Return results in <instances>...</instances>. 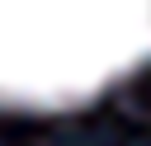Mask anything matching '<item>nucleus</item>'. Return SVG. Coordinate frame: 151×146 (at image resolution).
<instances>
[{
  "instance_id": "f257e3e1",
  "label": "nucleus",
  "mask_w": 151,
  "mask_h": 146,
  "mask_svg": "<svg viewBox=\"0 0 151 146\" xmlns=\"http://www.w3.org/2000/svg\"><path fill=\"white\" fill-rule=\"evenodd\" d=\"M151 61V0H0V104L61 113Z\"/></svg>"
}]
</instances>
